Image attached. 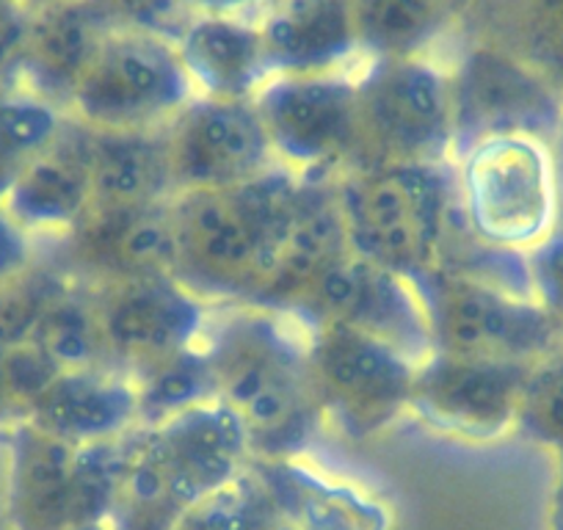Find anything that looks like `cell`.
I'll return each instance as SVG.
<instances>
[{
	"label": "cell",
	"mask_w": 563,
	"mask_h": 530,
	"mask_svg": "<svg viewBox=\"0 0 563 530\" xmlns=\"http://www.w3.org/2000/svg\"><path fill=\"white\" fill-rule=\"evenodd\" d=\"M276 161L299 177L351 169L360 139L354 69L274 75L254 95Z\"/></svg>",
	"instance_id": "8"
},
{
	"label": "cell",
	"mask_w": 563,
	"mask_h": 530,
	"mask_svg": "<svg viewBox=\"0 0 563 530\" xmlns=\"http://www.w3.org/2000/svg\"><path fill=\"white\" fill-rule=\"evenodd\" d=\"M415 288L434 351L533 365L563 343L561 323L533 296L453 272H434Z\"/></svg>",
	"instance_id": "6"
},
{
	"label": "cell",
	"mask_w": 563,
	"mask_h": 530,
	"mask_svg": "<svg viewBox=\"0 0 563 530\" xmlns=\"http://www.w3.org/2000/svg\"><path fill=\"white\" fill-rule=\"evenodd\" d=\"M268 503L271 492L265 481L246 470L235 481L194 503L172 530H257Z\"/></svg>",
	"instance_id": "29"
},
{
	"label": "cell",
	"mask_w": 563,
	"mask_h": 530,
	"mask_svg": "<svg viewBox=\"0 0 563 530\" xmlns=\"http://www.w3.org/2000/svg\"><path fill=\"white\" fill-rule=\"evenodd\" d=\"M354 254L334 177H294L271 227L254 305L290 312L334 265Z\"/></svg>",
	"instance_id": "11"
},
{
	"label": "cell",
	"mask_w": 563,
	"mask_h": 530,
	"mask_svg": "<svg viewBox=\"0 0 563 530\" xmlns=\"http://www.w3.org/2000/svg\"><path fill=\"white\" fill-rule=\"evenodd\" d=\"M91 288L113 365L128 373L199 343L213 307L169 274Z\"/></svg>",
	"instance_id": "16"
},
{
	"label": "cell",
	"mask_w": 563,
	"mask_h": 530,
	"mask_svg": "<svg viewBox=\"0 0 563 530\" xmlns=\"http://www.w3.org/2000/svg\"><path fill=\"white\" fill-rule=\"evenodd\" d=\"M25 420L75 445L124 437L139 426L133 373L113 365L62 371L31 404Z\"/></svg>",
	"instance_id": "18"
},
{
	"label": "cell",
	"mask_w": 563,
	"mask_h": 530,
	"mask_svg": "<svg viewBox=\"0 0 563 530\" xmlns=\"http://www.w3.org/2000/svg\"><path fill=\"white\" fill-rule=\"evenodd\" d=\"M356 106L360 139L351 169L453 161L451 73L434 58H365L356 73Z\"/></svg>",
	"instance_id": "4"
},
{
	"label": "cell",
	"mask_w": 563,
	"mask_h": 530,
	"mask_svg": "<svg viewBox=\"0 0 563 530\" xmlns=\"http://www.w3.org/2000/svg\"><path fill=\"white\" fill-rule=\"evenodd\" d=\"M166 130L91 128V208L128 210L175 197Z\"/></svg>",
	"instance_id": "23"
},
{
	"label": "cell",
	"mask_w": 563,
	"mask_h": 530,
	"mask_svg": "<svg viewBox=\"0 0 563 530\" xmlns=\"http://www.w3.org/2000/svg\"><path fill=\"white\" fill-rule=\"evenodd\" d=\"M64 283L67 274L58 272L56 265L42 263L40 254L31 268L0 283V351L18 349L34 340L47 305Z\"/></svg>",
	"instance_id": "28"
},
{
	"label": "cell",
	"mask_w": 563,
	"mask_h": 530,
	"mask_svg": "<svg viewBox=\"0 0 563 530\" xmlns=\"http://www.w3.org/2000/svg\"><path fill=\"white\" fill-rule=\"evenodd\" d=\"M519 36L525 45L514 51L558 86L563 80V0H519Z\"/></svg>",
	"instance_id": "31"
},
{
	"label": "cell",
	"mask_w": 563,
	"mask_h": 530,
	"mask_svg": "<svg viewBox=\"0 0 563 530\" xmlns=\"http://www.w3.org/2000/svg\"><path fill=\"white\" fill-rule=\"evenodd\" d=\"M558 528L563 530V486H561V500H558Z\"/></svg>",
	"instance_id": "42"
},
{
	"label": "cell",
	"mask_w": 563,
	"mask_h": 530,
	"mask_svg": "<svg viewBox=\"0 0 563 530\" xmlns=\"http://www.w3.org/2000/svg\"><path fill=\"white\" fill-rule=\"evenodd\" d=\"M194 14H235L257 20L274 0H183Z\"/></svg>",
	"instance_id": "36"
},
{
	"label": "cell",
	"mask_w": 563,
	"mask_h": 530,
	"mask_svg": "<svg viewBox=\"0 0 563 530\" xmlns=\"http://www.w3.org/2000/svg\"><path fill=\"white\" fill-rule=\"evenodd\" d=\"M467 0H354L362 58L429 56Z\"/></svg>",
	"instance_id": "24"
},
{
	"label": "cell",
	"mask_w": 563,
	"mask_h": 530,
	"mask_svg": "<svg viewBox=\"0 0 563 530\" xmlns=\"http://www.w3.org/2000/svg\"><path fill=\"white\" fill-rule=\"evenodd\" d=\"M36 263V243L0 205V283L18 277Z\"/></svg>",
	"instance_id": "35"
},
{
	"label": "cell",
	"mask_w": 563,
	"mask_h": 530,
	"mask_svg": "<svg viewBox=\"0 0 563 530\" xmlns=\"http://www.w3.org/2000/svg\"><path fill=\"white\" fill-rule=\"evenodd\" d=\"M34 343L56 362L62 371H84V367L113 365L102 332L100 310H97L95 288L67 274L53 301L47 305ZM117 367V365H113Z\"/></svg>",
	"instance_id": "25"
},
{
	"label": "cell",
	"mask_w": 563,
	"mask_h": 530,
	"mask_svg": "<svg viewBox=\"0 0 563 530\" xmlns=\"http://www.w3.org/2000/svg\"><path fill=\"white\" fill-rule=\"evenodd\" d=\"M334 188L354 254L411 285L440 272L467 227L453 161L349 169L334 177Z\"/></svg>",
	"instance_id": "2"
},
{
	"label": "cell",
	"mask_w": 563,
	"mask_h": 530,
	"mask_svg": "<svg viewBox=\"0 0 563 530\" xmlns=\"http://www.w3.org/2000/svg\"><path fill=\"white\" fill-rule=\"evenodd\" d=\"M462 213L492 246L533 252L561 224L552 144L533 136H492L453 158Z\"/></svg>",
	"instance_id": "5"
},
{
	"label": "cell",
	"mask_w": 563,
	"mask_h": 530,
	"mask_svg": "<svg viewBox=\"0 0 563 530\" xmlns=\"http://www.w3.org/2000/svg\"><path fill=\"white\" fill-rule=\"evenodd\" d=\"M257 530H305V528H301V525L296 522V519L290 517L285 508L276 506V500L271 497V503H268V508H265L263 519H260Z\"/></svg>",
	"instance_id": "38"
},
{
	"label": "cell",
	"mask_w": 563,
	"mask_h": 530,
	"mask_svg": "<svg viewBox=\"0 0 563 530\" xmlns=\"http://www.w3.org/2000/svg\"><path fill=\"white\" fill-rule=\"evenodd\" d=\"M519 423L539 440L563 448V343L530 367Z\"/></svg>",
	"instance_id": "30"
},
{
	"label": "cell",
	"mask_w": 563,
	"mask_h": 530,
	"mask_svg": "<svg viewBox=\"0 0 563 530\" xmlns=\"http://www.w3.org/2000/svg\"><path fill=\"white\" fill-rule=\"evenodd\" d=\"M307 354L323 415L367 437L411 409L417 365L373 334L343 323L307 329Z\"/></svg>",
	"instance_id": "10"
},
{
	"label": "cell",
	"mask_w": 563,
	"mask_h": 530,
	"mask_svg": "<svg viewBox=\"0 0 563 530\" xmlns=\"http://www.w3.org/2000/svg\"><path fill=\"white\" fill-rule=\"evenodd\" d=\"M25 420V404L14 387L7 351H0V426H14Z\"/></svg>",
	"instance_id": "37"
},
{
	"label": "cell",
	"mask_w": 563,
	"mask_h": 530,
	"mask_svg": "<svg viewBox=\"0 0 563 530\" xmlns=\"http://www.w3.org/2000/svg\"><path fill=\"white\" fill-rule=\"evenodd\" d=\"M288 316L305 329L323 323L360 329L393 345L415 365L434 351L429 316L415 285L360 254L334 265Z\"/></svg>",
	"instance_id": "12"
},
{
	"label": "cell",
	"mask_w": 563,
	"mask_h": 530,
	"mask_svg": "<svg viewBox=\"0 0 563 530\" xmlns=\"http://www.w3.org/2000/svg\"><path fill=\"white\" fill-rule=\"evenodd\" d=\"M80 445L40 429L31 420L12 426L9 459V525L12 530H73L75 470Z\"/></svg>",
	"instance_id": "20"
},
{
	"label": "cell",
	"mask_w": 563,
	"mask_h": 530,
	"mask_svg": "<svg viewBox=\"0 0 563 530\" xmlns=\"http://www.w3.org/2000/svg\"><path fill=\"white\" fill-rule=\"evenodd\" d=\"M177 53L197 95L254 100L274 78L257 20L235 14H194L177 40Z\"/></svg>",
	"instance_id": "22"
},
{
	"label": "cell",
	"mask_w": 563,
	"mask_h": 530,
	"mask_svg": "<svg viewBox=\"0 0 563 530\" xmlns=\"http://www.w3.org/2000/svg\"><path fill=\"white\" fill-rule=\"evenodd\" d=\"M139 423L155 426L202 404L219 401L213 362L202 340L133 373Z\"/></svg>",
	"instance_id": "26"
},
{
	"label": "cell",
	"mask_w": 563,
	"mask_h": 530,
	"mask_svg": "<svg viewBox=\"0 0 563 530\" xmlns=\"http://www.w3.org/2000/svg\"><path fill=\"white\" fill-rule=\"evenodd\" d=\"M257 29L274 75L349 69L362 56L354 0H274Z\"/></svg>",
	"instance_id": "19"
},
{
	"label": "cell",
	"mask_w": 563,
	"mask_h": 530,
	"mask_svg": "<svg viewBox=\"0 0 563 530\" xmlns=\"http://www.w3.org/2000/svg\"><path fill=\"white\" fill-rule=\"evenodd\" d=\"M164 130L177 194L243 186L279 166L254 100L197 95Z\"/></svg>",
	"instance_id": "13"
},
{
	"label": "cell",
	"mask_w": 563,
	"mask_h": 530,
	"mask_svg": "<svg viewBox=\"0 0 563 530\" xmlns=\"http://www.w3.org/2000/svg\"><path fill=\"white\" fill-rule=\"evenodd\" d=\"M533 365L431 351L429 360L417 365L411 409L451 434L495 440L519 423Z\"/></svg>",
	"instance_id": "14"
},
{
	"label": "cell",
	"mask_w": 563,
	"mask_h": 530,
	"mask_svg": "<svg viewBox=\"0 0 563 530\" xmlns=\"http://www.w3.org/2000/svg\"><path fill=\"white\" fill-rule=\"evenodd\" d=\"M111 31L97 0H67L31 9L20 86L69 111L97 47Z\"/></svg>",
	"instance_id": "21"
},
{
	"label": "cell",
	"mask_w": 563,
	"mask_h": 530,
	"mask_svg": "<svg viewBox=\"0 0 563 530\" xmlns=\"http://www.w3.org/2000/svg\"><path fill=\"white\" fill-rule=\"evenodd\" d=\"M73 530H113L111 519H97V522H86V525H78V528Z\"/></svg>",
	"instance_id": "40"
},
{
	"label": "cell",
	"mask_w": 563,
	"mask_h": 530,
	"mask_svg": "<svg viewBox=\"0 0 563 530\" xmlns=\"http://www.w3.org/2000/svg\"><path fill=\"white\" fill-rule=\"evenodd\" d=\"M29 9H40V7H51V3H67V0H20Z\"/></svg>",
	"instance_id": "41"
},
{
	"label": "cell",
	"mask_w": 563,
	"mask_h": 530,
	"mask_svg": "<svg viewBox=\"0 0 563 530\" xmlns=\"http://www.w3.org/2000/svg\"><path fill=\"white\" fill-rule=\"evenodd\" d=\"M111 29H130L175 42L194 20L183 0H97Z\"/></svg>",
	"instance_id": "32"
},
{
	"label": "cell",
	"mask_w": 563,
	"mask_h": 530,
	"mask_svg": "<svg viewBox=\"0 0 563 530\" xmlns=\"http://www.w3.org/2000/svg\"><path fill=\"white\" fill-rule=\"evenodd\" d=\"M194 97L197 89L175 42L111 29L75 89L67 113L95 130H158Z\"/></svg>",
	"instance_id": "7"
},
{
	"label": "cell",
	"mask_w": 563,
	"mask_h": 530,
	"mask_svg": "<svg viewBox=\"0 0 563 530\" xmlns=\"http://www.w3.org/2000/svg\"><path fill=\"white\" fill-rule=\"evenodd\" d=\"M552 155H555V175H558V199H561V224H563V130L561 136L552 144Z\"/></svg>",
	"instance_id": "39"
},
{
	"label": "cell",
	"mask_w": 563,
	"mask_h": 530,
	"mask_svg": "<svg viewBox=\"0 0 563 530\" xmlns=\"http://www.w3.org/2000/svg\"><path fill=\"white\" fill-rule=\"evenodd\" d=\"M58 272L86 285L139 277H177V230L169 202L128 210H89L56 238Z\"/></svg>",
	"instance_id": "15"
},
{
	"label": "cell",
	"mask_w": 563,
	"mask_h": 530,
	"mask_svg": "<svg viewBox=\"0 0 563 530\" xmlns=\"http://www.w3.org/2000/svg\"><path fill=\"white\" fill-rule=\"evenodd\" d=\"M67 111L14 84L0 89V202L25 166L58 136Z\"/></svg>",
	"instance_id": "27"
},
{
	"label": "cell",
	"mask_w": 563,
	"mask_h": 530,
	"mask_svg": "<svg viewBox=\"0 0 563 530\" xmlns=\"http://www.w3.org/2000/svg\"><path fill=\"white\" fill-rule=\"evenodd\" d=\"M448 73L456 122L453 158L481 139L533 136L555 144L561 136V89L514 53L478 42Z\"/></svg>",
	"instance_id": "9"
},
{
	"label": "cell",
	"mask_w": 563,
	"mask_h": 530,
	"mask_svg": "<svg viewBox=\"0 0 563 530\" xmlns=\"http://www.w3.org/2000/svg\"><path fill=\"white\" fill-rule=\"evenodd\" d=\"M530 294L563 329V224L528 252Z\"/></svg>",
	"instance_id": "33"
},
{
	"label": "cell",
	"mask_w": 563,
	"mask_h": 530,
	"mask_svg": "<svg viewBox=\"0 0 563 530\" xmlns=\"http://www.w3.org/2000/svg\"><path fill=\"white\" fill-rule=\"evenodd\" d=\"M31 238H58L91 208V128L67 113L58 136L31 161L3 197Z\"/></svg>",
	"instance_id": "17"
},
{
	"label": "cell",
	"mask_w": 563,
	"mask_h": 530,
	"mask_svg": "<svg viewBox=\"0 0 563 530\" xmlns=\"http://www.w3.org/2000/svg\"><path fill=\"white\" fill-rule=\"evenodd\" d=\"M294 177V172L276 166L243 186L175 194L177 279L213 307L254 305L271 227Z\"/></svg>",
	"instance_id": "3"
},
{
	"label": "cell",
	"mask_w": 563,
	"mask_h": 530,
	"mask_svg": "<svg viewBox=\"0 0 563 530\" xmlns=\"http://www.w3.org/2000/svg\"><path fill=\"white\" fill-rule=\"evenodd\" d=\"M31 9L20 0H0V89L20 84L29 40Z\"/></svg>",
	"instance_id": "34"
},
{
	"label": "cell",
	"mask_w": 563,
	"mask_h": 530,
	"mask_svg": "<svg viewBox=\"0 0 563 530\" xmlns=\"http://www.w3.org/2000/svg\"><path fill=\"white\" fill-rule=\"evenodd\" d=\"M210 307L202 345L213 362L219 401L263 462L307 451L327 420L307 354V329L294 316L260 305Z\"/></svg>",
	"instance_id": "1"
}]
</instances>
